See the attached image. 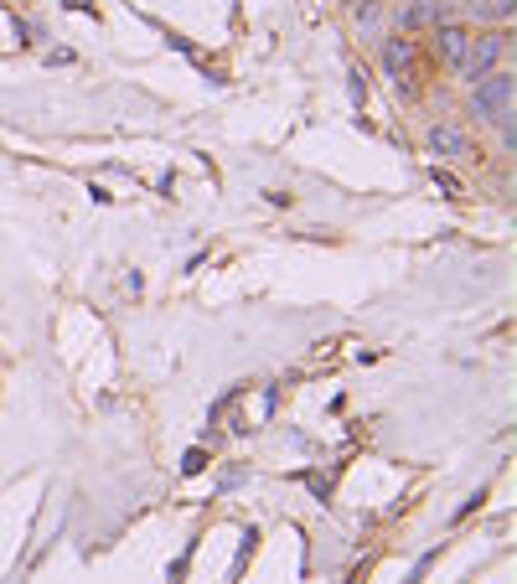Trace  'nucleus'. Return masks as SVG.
<instances>
[{
	"label": "nucleus",
	"instance_id": "nucleus-1",
	"mask_svg": "<svg viewBox=\"0 0 517 584\" xmlns=\"http://www.w3.org/2000/svg\"><path fill=\"white\" fill-rule=\"evenodd\" d=\"M512 57V26H481V32L471 37V52H466V78H481V73H497L507 68Z\"/></svg>",
	"mask_w": 517,
	"mask_h": 584
},
{
	"label": "nucleus",
	"instance_id": "nucleus-2",
	"mask_svg": "<svg viewBox=\"0 0 517 584\" xmlns=\"http://www.w3.org/2000/svg\"><path fill=\"white\" fill-rule=\"evenodd\" d=\"M512 94H517L512 68L481 73V78H471V114L481 119V125H492L497 114H507V109H512Z\"/></svg>",
	"mask_w": 517,
	"mask_h": 584
},
{
	"label": "nucleus",
	"instance_id": "nucleus-3",
	"mask_svg": "<svg viewBox=\"0 0 517 584\" xmlns=\"http://www.w3.org/2000/svg\"><path fill=\"white\" fill-rule=\"evenodd\" d=\"M378 63L383 73L399 83V94H409V83H414V68H419V42L409 32H388L378 37Z\"/></svg>",
	"mask_w": 517,
	"mask_h": 584
},
{
	"label": "nucleus",
	"instance_id": "nucleus-4",
	"mask_svg": "<svg viewBox=\"0 0 517 584\" xmlns=\"http://www.w3.org/2000/svg\"><path fill=\"white\" fill-rule=\"evenodd\" d=\"M424 145H430V156H440V161H461L471 150V135L455 125V119H430V125H424Z\"/></svg>",
	"mask_w": 517,
	"mask_h": 584
},
{
	"label": "nucleus",
	"instance_id": "nucleus-5",
	"mask_svg": "<svg viewBox=\"0 0 517 584\" xmlns=\"http://www.w3.org/2000/svg\"><path fill=\"white\" fill-rule=\"evenodd\" d=\"M435 52L445 57V68L461 73L466 68V52H471V26L466 21H435Z\"/></svg>",
	"mask_w": 517,
	"mask_h": 584
},
{
	"label": "nucleus",
	"instance_id": "nucleus-6",
	"mask_svg": "<svg viewBox=\"0 0 517 584\" xmlns=\"http://www.w3.org/2000/svg\"><path fill=\"white\" fill-rule=\"evenodd\" d=\"M461 21H476V26H512V0H466V6H461Z\"/></svg>",
	"mask_w": 517,
	"mask_h": 584
},
{
	"label": "nucleus",
	"instance_id": "nucleus-7",
	"mask_svg": "<svg viewBox=\"0 0 517 584\" xmlns=\"http://www.w3.org/2000/svg\"><path fill=\"white\" fill-rule=\"evenodd\" d=\"M352 16H357V32L368 37L383 26V0H352Z\"/></svg>",
	"mask_w": 517,
	"mask_h": 584
},
{
	"label": "nucleus",
	"instance_id": "nucleus-8",
	"mask_svg": "<svg viewBox=\"0 0 517 584\" xmlns=\"http://www.w3.org/2000/svg\"><path fill=\"white\" fill-rule=\"evenodd\" d=\"M492 130H497V140H502V156H512V150H517V114H512V109L497 114V119H492Z\"/></svg>",
	"mask_w": 517,
	"mask_h": 584
},
{
	"label": "nucleus",
	"instance_id": "nucleus-9",
	"mask_svg": "<svg viewBox=\"0 0 517 584\" xmlns=\"http://www.w3.org/2000/svg\"><path fill=\"white\" fill-rule=\"evenodd\" d=\"M207 460H212V455H207L202 445H192V450H187V460H181V476H197V471L207 466Z\"/></svg>",
	"mask_w": 517,
	"mask_h": 584
},
{
	"label": "nucleus",
	"instance_id": "nucleus-10",
	"mask_svg": "<svg viewBox=\"0 0 517 584\" xmlns=\"http://www.w3.org/2000/svg\"><path fill=\"white\" fill-rule=\"evenodd\" d=\"M486 497H492V491H486V486H476V491H471V497H466L461 507H455V517H450V522H461V517H471V512H476V507L486 502Z\"/></svg>",
	"mask_w": 517,
	"mask_h": 584
},
{
	"label": "nucleus",
	"instance_id": "nucleus-11",
	"mask_svg": "<svg viewBox=\"0 0 517 584\" xmlns=\"http://www.w3.org/2000/svg\"><path fill=\"white\" fill-rule=\"evenodd\" d=\"M435 559H440V548H430V553H424V559H419V564L409 569V579H404V584H419L424 574H430V569H435Z\"/></svg>",
	"mask_w": 517,
	"mask_h": 584
},
{
	"label": "nucleus",
	"instance_id": "nucleus-12",
	"mask_svg": "<svg viewBox=\"0 0 517 584\" xmlns=\"http://www.w3.org/2000/svg\"><path fill=\"white\" fill-rule=\"evenodd\" d=\"M63 6H68V11H88V6H94V0H63Z\"/></svg>",
	"mask_w": 517,
	"mask_h": 584
},
{
	"label": "nucleus",
	"instance_id": "nucleus-13",
	"mask_svg": "<svg viewBox=\"0 0 517 584\" xmlns=\"http://www.w3.org/2000/svg\"><path fill=\"white\" fill-rule=\"evenodd\" d=\"M404 6H409V0H404Z\"/></svg>",
	"mask_w": 517,
	"mask_h": 584
}]
</instances>
